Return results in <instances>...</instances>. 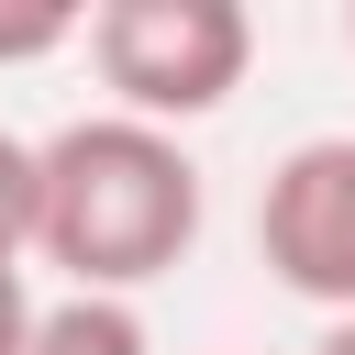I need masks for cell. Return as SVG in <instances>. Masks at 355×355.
Wrapping results in <instances>:
<instances>
[{
    "instance_id": "obj_2",
    "label": "cell",
    "mask_w": 355,
    "mask_h": 355,
    "mask_svg": "<svg viewBox=\"0 0 355 355\" xmlns=\"http://www.w3.org/2000/svg\"><path fill=\"white\" fill-rule=\"evenodd\" d=\"M89 67L133 122L178 133V122H200L244 89L255 11L244 0H100L89 11Z\"/></svg>"
},
{
    "instance_id": "obj_3",
    "label": "cell",
    "mask_w": 355,
    "mask_h": 355,
    "mask_svg": "<svg viewBox=\"0 0 355 355\" xmlns=\"http://www.w3.org/2000/svg\"><path fill=\"white\" fill-rule=\"evenodd\" d=\"M255 255L288 300L311 311H355V133H311L266 166V200H255Z\"/></svg>"
},
{
    "instance_id": "obj_5",
    "label": "cell",
    "mask_w": 355,
    "mask_h": 355,
    "mask_svg": "<svg viewBox=\"0 0 355 355\" xmlns=\"http://www.w3.org/2000/svg\"><path fill=\"white\" fill-rule=\"evenodd\" d=\"M33 211H44V144L0 133V266L33 255Z\"/></svg>"
},
{
    "instance_id": "obj_6",
    "label": "cell",
    "mask_w": 355,
    "mask_h": 355,
    "mask_svg": "<svg viewBox=\"0 0 355 355\" xmlns=\"http://www.w3.org/2000/svg\"><path fill=\"white\" fill-rule=\"evenodd\" d=\"M55 44H89V11H55V0L0 11V67H33V55H55Z\"/></svg>"
},
{
    "instance_id": "obj_1",
    "label": "cell",
    "mask_w": 355,
    "mask_h": 355,
    "mask_svg": "<svg viewBox=\"0 0 355 355\" xmlns=\"http://www.w3.org/2000/svg\"><path fill=\"white\" fill-rule=\"evenodd\" d=\"M189 244H200V166L178 133L133 111H89L44 133V211H33L44 266H67L100 300H133L144 277L189 266Z\"/></svg>"
},
{
    "instance_id": "obj_4",
    "label": "cell",
    "mask_w": 355,
    "mask_h": 355,
    "mask_svg": "<svg viewBox=\"0 0 355 355\" xmlns=\"http://www.w3.org/2000/svg\"><path fill=\"white\" fill-rule=\"evenodd\" d=\"M33 355H155L144 311L133 300H100V288H67L33 311Z\"/></svg>"
},
{
    "instance_id": "obj_9",
    "label": "cell",
    "mask_w": 355,
    "mask_h": 355,
    "mask_svg": "<svg viewBox=\"0 0 355 355\" xmlns=\"http://www.w3.org/2000/svg\"><path fill=\"white\" fill-rule=\"evenodd\" d=\"M344 44H355V11H344Z\"/></svg>"
},
{
    "instance_id": "obj_8",
    "label": "cell",
    "mask_w": 355,
    "mask_h": 355,
    "mask_svg": "<svg viewBox=\"0 0 355 355\" xmlns=\"http://www.w3.org/2000/svg\"><path fill=\"white\" fill-rule=\"evenodd\" d=\"M311 355H355V311H344V322H333V333H322Z\"/></svg>"
},
{
    "instance_id": "obj_7",
    "label": "cell",
    "mask_w": 355,
    "mask_h": 355,
    "mask_svg": "<svg viewBox=\"0 0 355 355\" xmlns=\"http://www.w3.org/2000/svg\"><path fill=\"white\" fill-rule=\"evenodd\" d=\"M0 355H33V300H22V266H0Z\"/></svg>"
}]
</instances>
